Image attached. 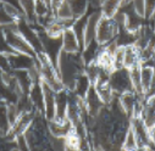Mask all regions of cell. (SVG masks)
Wrapping results in <instances>:
<instances>
[{"mask_svg": "<svg viewBox=\"0 0 155 151\" xmlns=\"http://www.w3.org/2000/svg\"><path fill=\"white\" fill-rule=\"evenodd\" d=\"M142 118L148 128L155 126V95L144 99Z\"/></svg>", "mask_w": 155, "mask_h": 151, "instance_id": "cell-15", "label": "cell"}, {"mask_svg": "<svg viewBox=\"0 0 155 151\" xmlns=\"http://www.w3.org/2000/svg\"><path fill=\"white\" fill-rule=\"evenodd\" d=\"M0 53L5 54V55H8L10 53H14V50L10 48V45L8 44V42L5 39V35L2 31V27H0Z\"/></svg>", "mask_w": 155, "mask_h": 151, "instance_id": "cell-26", "label": "cell"}, {"mask_svg": "<svg viewBox=\"0 0 155 151\" xmlns=\"http://www.w3.org/2000/svg\"><path fill=\"white\" fill-rule=\"evenodd\" d=\"M54 15H55V18L60 21H73L74 20V15L72 12L68 0H62L54 9Z\"/></svg>", "mask_w": 155, "mask_h": 151, "instance_id": "cell-18", "label": "cell"}, {"mask_svg": "<svg viewBox=\"0 0 155 151\" xmlns=\"http://www.w3.org/2000/svg\"><path fill=\"white\" fill-rule=\"evenodd\" d=\"M16 26H17V31L21 33V35L27 40V43L33 48L35 55L41 54V53H44L39 33H38V31L34 28V26L26 17H22L18 21H16Z\"/></svg>", "mask_w": 155, "mask_h": 151, "instance_id": "cell-6", "label": "cell"}, {"mask_svg": "<svg viewBox=\"0 0 155 151\" xmlns=\"http://www.w3.org/2000/svg\"><path fill=\"white\" fill-rule=\"evenodd\" d=\"M45 117L42 113H35L32 124L23 133L29 150H48L51 149L50 145V133L48 129V124L44 122Z\"/></svg>", "mask_w": 155, "mask_h": 151, "instance_id": "cell-2", "label": "cell"}, {"mask_svg": "<svg viewBox=\"0 0 155 151\" xmlns=\"http://www.w3.org/2000/svg\"><path fill=\"white\" fill-rule=\"evenodd\" d=\"M2 3H4V4H11V5H15V6H17V8H21V5H20V0H0ZM22 9V8H21Z\"/></svg>", "mask_w": 155, "mask_h": 151, "instance_id": "cell-29", "label": "cell"}, {"mask_svg": "<svg viewBox=\"0 0 155 151\" xmlns=\"http://www.w3.org/2000/svg\"><path fill=\"white\" fill-rule=\"evenodd\" d=\"M42 87H43V94H44V117L47 121H50V120H54L55 117L56 92L44 82H42Z\"/></svg>", "mask_w": 155, "mask_h": 151, "instance_id": "cell-9", "label": "cell"}, {"mask_svg": "<svg viewBox=\"0 0 155 151\" xmlns=\"http://www.w3.org/2000/svg\"><path fill=\"white\" fill-rule=\"evenodd\" d=\"M103 48H104V47H101L95 39L92 40L91 43L86 44V45L83 47L82 51H81V55H82V59H83L84 65H88V63H91V62L97 61V59H98L100 51L103 50Z\"/></svg>", "mask_w": 155, "mask_h": 151, "instance_id": "cell-17", "label": "cell"}, {"mask_svg": "<svg viewBox=\"0 0 155 151\" xmlns=\"http://www.w3.org/2000/svg\"><path fill=\"white\" fill-rule=\"evenodd\" d=\"M101 17H103L101 10H97L95 9L93 12L88 14V20H87L86 31H84V45L95 39L97 27H98V23H99Z\"/></svg>", "mask_w": 155, "mask_h": 151, "instance_id": "cell-13", "label": "cell"}, {"mask_svg": "<svg viewBox=\"0 0 155 151\" xmlns=\"http://www.w3.org/2000/svg\"><path fill=\"white\" fill-rule=\"evenodd\" d=\"M56 96V111H55V117L54 120L62 121L67 118V107H68V96L70 90L64 88L55 94Z\"/></svg>", "mask_w": 155, "mask_h": 151, "instance_id": "cell-12", "label": "cell"}, {"mask_svg": "<svg viewBox=\"0 0 155 151\" xmlns=\"http://www.w3.org/2000/svg\"><path fill=\"white\" fill-rule=\"evenodd\" d=\"M134 12L145 18V0H131Z\"/></svg>", "mask_w": 155, "mask_h": 151, "instance_id": "cell-25", "label": "cell"}, {"mask_svg": "<svg viewBox=\"0 0 155 151\" xmlns=\"http://www.w3.org/2000/svg\"><path fill=\"white\" fill-rule=\"evenodd\" d=\"M91 87H92V83H91L89 78L87 77V74L84 72H82V73H80L78 76H77V78L74 81V85H73L71 92L77 98L84 100V98H86V95H87V93H88Z\"/></svg>", "mask_w": 155, "mask_h": 151, "instance_id": "cell-16", "label": "cell"}, {"mask_svg": "<svg viewBox=\"0 0 155 151\" xmlns=\"http://www.w3.org/2000/svg\"><path fill=\"white\" fill-rule=\"evenodd\" d=\"M125 0H103L100 6L101 14L105 17H114L121 9Z\"/></svg>", "mask_w": 155, "mask_h": 151, "instance_id": "cell-19", "label": "cell"}, {"mask_svg": "<svg viewBox=\"0 0 155 151\" xmlns=\"http://www.w3.org/2000/svg\"><path fill=\"white\" fill-rule=\"evenodd\" d=\"M109 84L116 95H121L126 92H132L133 85L131 82L130 72L127 68L112 69L109 74Z\"/></svg>", "mask_w": 155, "mask_h": 151, "instance_id": "cell-5", "label": "cell"}, {"mask_svg": "<svg viewBox=\"0 0 155 151\" xmlns=\"http://www.w3.org/2000/svg\"><path fill=\"white\" fill-rule=\"evenodd\" d=\"M143 99H144V95H140V94L136 93L134 90H132V92H126V93L119 95L120 105H121V107L124 108L125 113H126V115H127L130 118H131L132 113H133V111H134L136 105H137L139 101H142Z\"/></svg>", "mask_w": 155, "mask_h": 151, "instance_id": "cell-11", "label": "cell"}, {"mask_svg": "<svg viewBox=\"0 0 155 151\" xmlns=\"http://www.w3.org/2000/svg\"><path fill=\"white\" fill-rule=\"evenodd\" d=\"M10 71H29L37 66V57L25 53H10L6 55Z\"/></svg>", "mask_w": 155, "mask_h": 151, "instance_id": "cell-8", "label": "cell"}, {"mask_svg": "<svg viewBox=\"0 0 155 151\" xmlns=\"http://www.w3.org/2000/svg\"><path fill=\"white\" fill-rule=\"evenodd\" d=\"M130 72V77H131V82L133 85V90L140 95L143 94V89H142V81H140V66H136L128 69Z\"/></svg>", "mask_w": 155, "mask_h": 151, "instance_id": "cell-21", "label": "cell"}, {"mask_svg": "<svg viewBox=\"0 0 155 151\" xmlns=\"http://www.w3.org/2000/svg\"><path fill=\"white\" fill-rule=\"evenodd\" d=\"M61 40H62V50L66 53H81L83 47L81 42L78 40L76 33L71 27L66 28L61 34Z\"/></svg>", "mask_w": 155, "mask_h": 151, "instance_id": "cell-10", "label": "cell"}, {"mask_svg": "<svg viewBox=\"0 0 155 151\" xmlns=\"http://www.w3.org/2000/svg\"><path fill=\"white\" fill-rule=\"evenodd\" d=\"M125 67V47L117 45L112 54V68H124Z\"/></svg>", "mask_w": 155, "mask_h": 151, "instance_id": "cell-22", "label": "cell"}, {"mask_svg": "<svg viewBox=\"0 0 155 151\" xmlns=\"http://www.w3.org/2000/svg\"><path fill=\"white\" fill-rule=\"evenodd\" d=\"M84 67L86 65L83 62L81 53H66L64 50L61 51L58 60L56 69L66 89L72 90L77 76L84 72Z\"/></svg>", "mask_w": 155, "mask_h": 151, "instance_id": "cell-1", "label": "cell"}, {"mask_svg": "<svg viewBox=\"0 0 155 151\" xmlns=\"http://www.w3.org/2000/svg\"><path fill=\"white\" fill-rule=\"evenodd\" d=\"M122 150H138V144H137V139L132 132L131 128H128L127 133H126V137L124 139V143H122V146H121Z\"/></svg>", "mask_w": 155, "mask_h": 151, "instance_id": "cell-24", "label": "cell"}, {"mask_svg": "<svg viewBox=\"0 0 155 151\" xmlns=\"http://www.w3.org/2000/svg\"><path fill=\"white\" fill-rule=\"evenodd\" d=\"M130 128L132 129L137 144H138V150H150L154 149L150 139V133L149 128L144 123L142 116H132L130 120Z\"/></svg>", "mask_w": 155, "mask_h": 151, "instance_id": "cell-7", "label": "cell"}, {"mask_svg": "<svg viewBox=\"0 0 155 151\" xmlns=\"http://www.w3.org/2000/svg\"><path fill=\"white\" fill-rule=\"evenodd\" d=\"M155 12V0H145V17L149 18Z\"/></svg>", "mask_w": 155, "mask_h": 151, "instance_id": "cell-28", "label": "cell"}, {"mask_svg": "<svg viewBox=\"0 0 155 151\" xmlns=\"http://www.w3.org/2000/svg\"><path fill=\"white\" fill-rule=\"evenodd\" d=\"M0 27H2V24H0Z\"/></svg>", "mask_w": 155, "mask_h": 151, "instance_id": "cell-33", "label": "cell"}, {"mask_svg": "<svg viewBox=\"0 0 155 151\" xmlns=\"http://www.w3.org/2000/svg\"><path fill=\"white\" fill-rule=\"evenodd\" d=\"M149 133H150V139H151V144L155 147V126L149 128Z\"/></svg>", "mask_w": 155, "mask_h": 151, "instance_id": "cell-30", "label": "cell"}, {"mask_svg": "<svg viewBox=\"0 0 155 151\" xmlns=\"http://www.w3.org/2000/svg\"><path fill=\"white\" fill-rule=\"evenodd\" d=\"M68 3L71 5L72 12L74 15V18L87 14V11L89 9L88 0H68Z\"/></svg>", "mask_w": 155, "mask_h": 151, "instance_id": "cell-20", "label": "cell"}, {"mask_svg": "<svg viewBox=\"0 0 155 151\" xmlns=\"http://www.w3.org/2000/svg\"><path fill=\"white\" fill-rule=\"evenodd\" d=\"M119 31H120V26L112 17L103 16L98 23V27H97L95 40L101 47H106V45H109L116 40Z\"/></svg>", "mask_w": 155, "mask_h": 151, "instance_id": "cell-4", "label": "cell"}, {"mask_svg": "<svg viewBox=\"0 0 155 151\" xmlns=\"http://www.w3.org/2000/svg\"><path fill=\"white\" fill-rule=\"evenodd\" d=\"M2 31H3V33L5 35V39H6L8 44L10 45V48L14 51L25 53V54H28V55H32V56L37 57L33 48L27 43V40L21 35V33L17 31L16 22L2 26Z\"/></svg>", "mask_w": 155, "mask_h": 151, "instance_id": "cell-3", "label": "cell"}, {"mask_svg": "<svg viewBox=\"0 0 155 151\" xmlns=\"http://www.w3.org/2000/svg\"><path fill=\"white\" fill-rule=\"evenodd\" d=\"M10 128H11V124L9 122V118H8L6 105H0V133L9 134Z\"/></svg>", "mask_w": 155, "mask_h": 151, "instance_id": "cell-23", "label": "cell"}, {"mask_svg": "<svg viewBox=\"0 0 155 151\" xmlns=\"http://www.w3.org/2000/svg\"><path fill=\"white\" fill-rule=\"evenodd\" d=\"M153 59H154V63H155V48H154V55H153Z\"/></svg>", "mask_w": 155, "mask_h": 151, "instance_id": "cell-32", "label": "cell"}, {"mask_svg": "<svg viewBox=\"0 0 155 151\" xmlns=\"http://www.w3.org/2000/svg\"><path fill=\"white\" fill-rule=\"evenodd\" d=\"M140 49L136 44H130L125 47V68L130 69L136 66H140Z\"/></svg>", "mask_w": 155, "mask_h": 151, "instance_id": "cell-14", "label": "cell"}, {"mask_svg": "<svg viewBox=\"0 0 155 151\" xmlns=\"http://www.w3.org/2000/svg\"><path fill=\"white\" fill-rule=\"evenodd\" d=\"M61 2H62V0H50V4H51V8H53V11H54V9H55Z\"/></svg>", "mask_w": 155, "mask_h": 151, "instance_id": "cell-31", "label": "cell"}, {"mask_svg": "<svg viewBox=\"0 0 155 151\" xmlns=\"http://www.w3.org/2000/svg\"><path fill=\"white\" fill-rule=\"evenodd\" d=\"M16 140V145H17V149L18 150H29V146H28V143H27V139L25 137V134H20L15 138Z\"/></svg>", "mask_w": 155, "mask_h": 151, "instance_id": "cell-27", "label": "cell"}]
</instances>
